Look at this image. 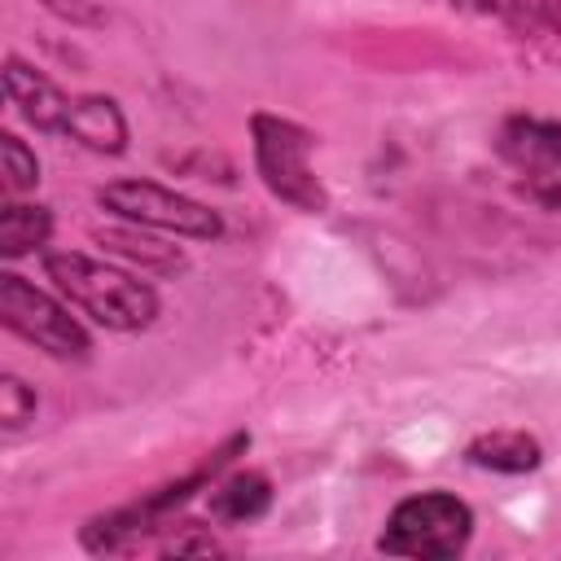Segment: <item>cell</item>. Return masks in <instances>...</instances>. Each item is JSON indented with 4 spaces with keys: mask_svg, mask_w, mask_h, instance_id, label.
<instances>
[{
    "mask_svg": "<svg viewBox=\"0 0 561 561\" xmlns=\"http://www.w3.org/2000/svg\"><path fill=\"white\" fill-rule=\"evenodd\" d=\"M44 272L70 307H79L83 316H92L96 324H105L114 333H136V329H149L158 320L153 285L136 280L123 267H110V263L88 259L79 250H48Z\"/></svg>",
    "mask_w": 561,
    "mask_h": 561,
    "instance_id": "obj_1",
    "label": "cell"
},
{
    "mask_svg": "<svg viewBox=\"0 0 561 561\" xmlns=\"http://www.w3.org/2000/svg\"><path fill=\"white\" fill-rule=\"evenodd\" d=\"M469 539H473V508L451 491H421L390 508L377 548L390 557L443 561V557H460Z\"/></svg>",
    "mask_w": 561,
    "mask_h": 561,
    "instance_id": "obj_2",
    "label": "cell"
},
{
    "mask_svg": "<svg viewBox=\"0 0 561 561\" xmlns=\"http://www.w3.org/2000/svg\"><path fill=\"white\" fill-rule=\"evenodd\" d=\"M250 136H254V162L263 184L272 188V197L289 202L294 210H324L329 193L311 171V145L316 136L280 114H254L250 118Z\"/></svg>",
    "mask_w": 561,
    "mask_h": 561,
    "instance_id": "obj_3",
    "label": "cell"
},
{
    "mask_svg": "<svg viewBox=\"0 0 561 561\" xmlns=\"http://www.w3.org/2000/svg\"><path fill=\"white\" fill-rule=\"evenodd\" d=\"M96 202L127 224L193 237V241H215L224 232V219L210 206H202V202H193L167 184H153V180H114L96 193Z\"/></svg>",
    "mask_w": 561,
    "mask_h": 561,
    "instance_id": "obj_4",
    "label": "cell"
},
{
    "mask_svg": "<svg viewBox=\"0 0 561 561\" xmlns=\"http://www.w3.org/2000/svg\"><path fill=\"white\" fill-rule=\"evenodd\" d=\"M0 320H4L18 337L35 342L39 351H48V355H57V359H83V355L92 351L88 329L70 316V307H61L53 294L35 289V285H31L26 276H18V272H4V276H0Z\"/></svg>",
    "mask_w": 561,
    "mask_h": 561,
    "instance_id": "obj_5",
    "label": "cell"
},
{
    "mask_svg": "<svg viewBox=\"0 0 561 561\" xmlns=\"http://www.w3.org/2000/svg\"><path fill=\"white\" fill-rule=\"evenodd\" d=\"M4 96L18 105V114H22L31 127L53 131V136H66L75 96H66L48 75H39L35 66H26L22 57H9V61H4Z\"/></svg>",
    "mask_w": 561,
    "mask_h": 561,
    "instance_id": "obj_6",
    "label": "cell"
},
{
    "mask_svg": "<svg viewBox=\"0 0 561 561\" xmlns=\"http://www.w3.org/2000/svg\"><path fill=\"white\" fill-rule=\"evenodd\" d=\"M500 153L522 171H561V123L517 114L500 131Z\"/></svg>",
    "mask_w": 561,
    "mask_h": 561,
    "instance_id": "obj_7",
    "label": "cell"
},
{
    "mask_svg": "<svg viewBox=\"0 0 561 561\" xmlns=\"http://www.w3.org/2000/svg\"><path fill=\"white\" fill-rule=\"evenodd\" d=\"M66 136L96 149V153H123L127 149V123L110 96H75Z\"/></svg>",
    "mask_w": 561,
    "mask_h": 561,
    "instance_id": "obj_8",
    "label": "cell"
},
{
    "mask_svg": "<svg viewBox=\"0 0 561 561\" xmlns=\"http://www.w3.org/2000/svg\"><path fill=\"white\" fill-rule=\"evenodd\" d=\"M465 460L478 469H491V473H530V469H539L543 447L522 430H495V434L473 438L465 447Z\"/></svg>",
    "mask_w": 561,
    "mask_h": 561,
    "instance_id": "obj_9",
    "label": "cell"
},
{
    "mask_svg": "<svg viewBox=\"0 0 561 561\" xmlns=\"http://www.w3.org/2000/svg\"><path fill=\"white\" fill-rule=\"evenodd\" d=\"M272 504V482L267 473H232L224 482H210V513L228 526H241V522H254L259 513H267Z\"/></svg>",
    "mask_w": 561,
    "mask_h": 561,
    "instance_id": "obj_10",
    "label": "cell"
},
{
    "mask_svg": "<svg viewBox=\"0 0 561 561\" xmlns=\"http://www.w3.org/2000/svg\"><path fill=\"white\" fill-rule=\"evenodd\" d=\"M96 241H101L105 250L123 254L127 263H136L140 272L175 276V272H184V267H188L184 250H175V245H162V241H153V237L136 232V228H101V232H96Z\"/></svg>",
    "mask_w": 561,
    "mask_h": 561,
    "instance_id": "obj_11",
    "label": "cell"
},
{
    "mask_svg": "<svg viewBox=\"0 0 561 561\" xmlns=\"http://www.w3.org/2000/svg\"><path fill=\"white\" fill-rule=\"evenodd\" d=\"M53 232V215L44 206H26V202H4L0 206V254L4 259H22L31 250H39Z\"/></svg>",
    "mask_w": 561,
    "mask_h": 561,
    "instance_id": "obj_12",
    "label": "cell"
},
{
    "mask_svg": "<svg viewBox=\"0 0 561 561\" xmlns=\"http://www.w3.org/2000/svg\"><path fill=\"white\" fill-rule=\"evenodd\" d=\"M0 175H4V193H26L39 184V158L13 131H0Z\"/></svg>",
    "mask_w": 561,
    "mask_h": 561,
    "instance_id": "obj_13",
    "label": "cell"
},
{
    "mask_svg": "<svg viewBox=\"0 0 561 561\" xmlns=\"http://www.w3.org/2000/svg\"><path fill=\"white\" fill-rule=\"evenodd\" d=\"M0 421L4 430H22L26 421H35V390L13 373L0 377Z\"/></svg>",
    "mask_w": 561,
    "mask_h": 561,
    "instance_id": "obj_14",
    "label": "cell"
},
{
    "mask_svg": "<svg viewBox=\"0 0 561 561\" xmlns=\"http://www.w3.org/2000/svg\"><path fill=\"white\" fill-rule=\"evenodd\" d=\"M57 18H70L75 26H101L105 22V13L92 4V0H44Z\"/></svg>",
    "mask_w": 561,
    "mask_h": 561,
    "instance_id": "obj_15",
    "label": "cell"
},
{
    "mask_svg": "<svg viewBox=\"0 0 561 561\" xmlns=\"http://www.w3.org/2000/svg\"><path fill=\"white\" fill-rule=\"evenodd\" d=\"M465 4L486 9V13H526V9L539 4V0H465Z\"/></svg>",
    "mask_w": 561,
    "mask_h": 561,
    "instance_id": "obj_16",
    "label": "cell"
}]
</instances>
